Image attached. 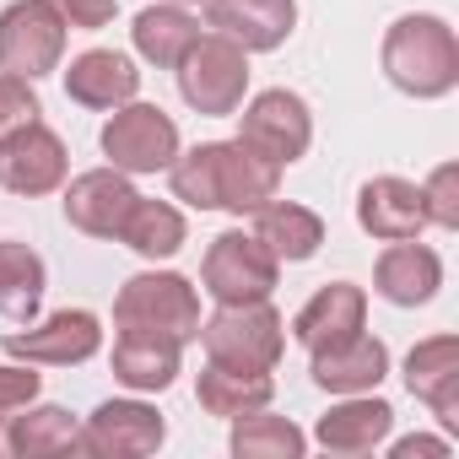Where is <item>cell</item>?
<instances>
[{"instance_id":"3","label":"cell","mask_w":459,"mask_h":459,"mask_svg":"<svg viewBox=\"0 0 459 459\" xmlns=\"http://www.w3.org/2000/svg\"><path fill=\"white\" fill-rule=\"evenodd\" d=\"M114 319L119 330H152V335H168V341H195L200 335V298L184 276L173 271H146V276H130L114 298Z\"/></svg>"},{"instance_id":"9","label":"cell","mask_w":459,"mask_h":459,"mask_svg":"<svg viewBox=\"0 0 459 459\" xmlns=\"http://www.w3.org/2000/svg\"><path fill=\"white\" fill-rule=\"evenodd\" d=\"M168 437L162 416L141 400H108L87 416V427L76 432V448L82 454H98V459H135V454H157Z\"/></svg>"},{"instance_id":"24","label":"cell","mask_w":459,"mask_h":459,"mask_svg":"<svg viewBox=\"0 0 459 459\" xmlns=\"http://www.w3.org/2000/svg\"><path fill=\"white\" fill-rule=\"evenodd\" d=\"M389 427H394V411L384 400H346L330 416H319V432L314 437L330 454H373L389 437Z\"/></svg>"},{"instance_id":"10","label":"cell","mask_w":459,"mask_h":459,"mask_svg":"<svg viewBox=\"0 0 459 459\" xmlns=\"http://www.w3.org/2000/svg\"><path fill=\"white\" fill-rule=\"evenodd\" d=\"M0 346H6V357H17V362L71 368V362H87V357L103 346V330H98V314H87V308H60V314H49V319L33 325V330H12Z\"/></svg>"},{"instance_id":"5","label":"cell","mask_w":459,"mask_h":459,"mask_svg":"<svg viewBox=\"0 0 459 459\" xmlns=\"http://www.w3.org/2000/svg\"><path fill=\"white\" fill-rule=\"evenodd\" d=\"M65 55V17L55 12V0H17L0 12V71L39 82L60 71Z\"/></svg>"},{"instance_id":"23","label":"cell","mask_w":459,"mask_h":459,"mask_svg":"<svg viewBox=\"0 0 459 459\" xmlns=\"http://www.w3.org/2000/svg\"><path fill=\"white\" fill-rule=\"evenodd\" d=\"M255 238H260L276 260H314L319 244H325V221H319L308 205L265 200V205L255 211Z\"/></svg>"},{"instance_id":"13","label":"cell","mask_w":459,"mask_h":459,"mask_svg":"<svg viewBox=\"0 0 459 459\" xmlns=\"http://www.w3.org/2000/svg\"><path fill=\"white\" fill-rule=\"evenodd\" d=\"M0 184L12 195H49L65 184V141L44 125L17 130L12 141H0Z\"/></svg>"},{"instance_id":"37","label":"cell","mask_w":459,"mask_h":459,"mask_svg":"<svg viewBox=\"0 0 459 459\" xmlns=\"http://www.w3.org/2000/svg\"><path fill=\"white\" fill-rule=\"evenodd\" d=\"M168 6H189V0H168Z\"/></svg>"},{"instance_id":"25","label":"cell","mask_w":459,"mask_h":459,"mask_svg":"<svg viewBox=\"0 0 459 459\" xmlns=\"http://www.w3.org/2000/svg\"><path fill=\"white\" fill-rule=\"evenodd\" d=\"M130 33H135V55H141V60L173 71V65L189 55V44L200 39V22H195L184 6H168V0H157V6H146V12L135 17Z\"/></svg>"},{"instance_id":"2","label":"cell","mask_w":459,"mask_h":459,"mask_svg":"<svg viewBox=\"0 0 459 459\" xmlns=\"http://www.w3.org/2000/svg\"><path fill=\"white\" fill-rule=\"evenodd\" d=\"M200 341H205V357L211 362L244 368V373H271L281 362L287 325L271 308V298H260V303H221L200 325Z\"/></svg>"},{"instance_id":"8","label":"cell","mask_w":459,"mask_h":459,"mask_svg":"<svg viewBox=\"0 0 459 459\" xmlns=\"http://www.w3.org/2000/svg\"><path fill=\"white\" fill-rule=\"evenodd\" d=\"M244 146H255L260 157H271L276 168L298 162L314 141V119H308V103L287 87H271L260 92L249 108H244V130H238Z\"/></svg>"},{"instance_id":"22","label":"cell","mask_w":459,"mask_h":459,"mask_svg":"<svg viewBox=\"0 0 459 459\" xmlns=\"http://www.w3.org/2000/svg\"><path fill=\"white\" fill-rule=\"evenodd\" d=\"M114 378L130 389H168L178 378V341L152 335V330H119L114 341Z\"/></svg>"},{"instance_id":"28","label":"cell","mask_w":459,"mask_h":459,"mask_svg":"<svg viewBox=\"0 0 459 459\" xmlns=\"http://www.w3.org/2000/svg\"><path fill=\"white\" fill-rule=\"evenodd\" d=\"M76 432H82V427L71 421V411L39 405V411L6 421V448H12L17 459H49V454H71V448H76Z\"/></svg>"},{"instance_id":"12","label":"cell","mask_w":459,"mask_h":459,"mask_svg":"<svg viewBox=\"0 0 459 459\" xmlns=\"http://www.w3.org/2000/svg\"><path fill=\"white\" fill-rule=\"evenodd\" d=\"M135 200L141 195L130 189V178L119 168H92V173L71 178V189H65V221L82 227L87 238H119V227H125V216H130Z\"/></svg>"},{"instance_id":"4","label":"cell","mask_w":459,"mask_h":459,"mask_svg":"<svg viewBox=\"0 0 459 459\" xmlns=\"http://www.w3.org/2000/svg\"><path fill=\"white\" fill-rule=\"evenodd\" d=\"M173 71H178L184 103H189L195 114H205V119L233 114V108L244 103V92H249V55H244L233 39H221V33L195 39L189 55H184Z\"/></svg>"},{"instance_id":"21","label":"cell","mask_w":459,"mask_h":459,"mask_svg":"<svg viewBox=\"0 0 459 459\" xmlns=\"http://www.w3.org/2000/svg\"><path fill=\"white\" fill-rule=\"evenodd\" d=\"M200 394V411L205 416H221V421H238V416H255L276 400V384L271 373H244V368H227V362H211L195 384Z\"/></svg>"},{"instance_id":"27","label":"cell","mask_w":459,"mask_h":459,"mask_svg":"<svg viewBox=\"0 0 459 459\" xmlns=\"http://www.w3.org/2000/svg\"><path fill=\"white\" fill-rule=\"evenodd\" d=\"M119 238L141 255V260H173L184 249V216L168 200H135Z\"/></svg>"},{"instance_id":"7","label":"cell","mask_w":459,"mask_h":459,"mask_svg":"<svg viewBox=\"0 0 459 459\" xmlns=\"http://www.w3.org/2000/svg\"><path fill=\"white\" fill-rule=\"evenodd\" d=\"M103 157L119 173H157L178 157V125L157 103H119L103 125Z\"/></svg>"},{"instance_id":"20","label":"cell","mask_w":459,"mask_h":459,"mask_svg":"<svg viewBox=\"0 0 459 459\" xmlns=\"http://www.w3.org/2000/svg\"><path fill=\"white\" fill-rule=\"evenodd\" d=\"M437 287H443V260H437L427 244L400 238V244H389V249L378 255V292H384L394 308H416V303H427Z\"/></svg>"},{"instance_id":"35","label":"cell","mask_w":459,"mask_h":459,"mask_svg":"<svg viewBox=\"0 0 459 459\" xmlns=\"http://www.w3.org/2000/svg\"><path fill=\"white\" fill-rule=\"evenodd\" d=\"M416 454H448L443 437H400L394 443V459H416Z\"/></svg>"},{"instance_id":"16","label":"cell","mask_w":459,"mask_h":459,"mask_svg":"<svg viewBox=\"0 0 459 459\" xmlns=\"http://www.w3.org/2000/svg\"><path fill=\"white\" fill-rule=\"evenodd\" d=\"M384 373H389V346L373 341V335H362V330L314 351V384L330 389V394H362V389H378Z\"/></svg>"},{"instance_id":"32","label":"cell","mask_w":459,"mask_h":459,"mask_svg":"<svg viewBox=\"0 0 459 459\" xmlns=\"http://www.w3.org/2000/svg\"><path fill=\"white\" fill-rule=\"evenodd\" d=\"M421 200H427V221H437V227H459V168L443 162V168L427 178Z\"/></svg>"},{"instance_id":"17","label":"cell","mask_w":459,"mask_h":459,"mask_svg":"<svg viewBox=\"0 0 459 459\" xmlns=\"http://www.w3.org/2000/svg\"><path fill=\"white\" fill-rule=\"evenodd\" d=\"M405 384L416 400L432 405L443 427H459V341L454 335L416 341V351L405 357Z\"/></svg>"},{"instance_id":"15","label":"cell","mask_w":459,"mask_h":459,"mask_svg":"<svg viewBox=\"0 0 459 459\" xmlns=\"http://www.w3.org/2000/svg\"><path fill=\"white\" fill-rule=\"evenodd\" d=\"M357 221L362 233H373L378 244H400V238H421L427 227V200L411 178H373L357 195Z\"/></svg>"},{"instance_id":"36","label":"cell","mask_w":459,"mask_h":459,"mask_svg":"<svg viewBox=\"0 0 459 459\" xmlns=\"http://www.w3.org/2000/svg\"><path fill=\"white\" fill-rule=\"evenodd\" d=\"M6 421H12V416H6V405H0V448H6Z\"/></svg>"},{"instance_id":"6","label":"cell","mask_w":459,"mask_h":459,"mask_svg":"<svg viewBox=\"0 0 459 459\" xmlns=\"http://www.w3.org/2000/svg\"><path fill=\"white\" fill-rule=\"evenodd\" d=\"M276 276H281V260L255 233L211 238L205 265H200V281H205V292L216 303H260V298L276 292Z\"/></svg>"},{"instance_id":"31","label":"cell","mask_w":459,"mask_h":459,"mask_svg":"<svg viewBox=\"0 0 459 459\" xmlns=\"http://www.w3.org/2000/svg\"><path fill=\"white\" fill-rule=\"evenodd\" d=\"M39 114L44 108H39V98L22 76H0V141H12L17 130L39 125Z\"/></svg>"},{"instance_id":"34","label":"cell","mask_w":459,"mask_h":459,"mask_svg":"<svg viewBox=\"0 0 459 459\" xmlns=\"http://www.w3.org/2000/svg\"><path fill=\"white\" fill-rule=\"evenodd\" d=\"M33 394H39V373H33V368L0 362V405L17 411V405H33Z\"/></svg>"},{"instance_id":"29","label":"cell","mask_w":459,"mask_h":459,"mask_svg":"<svg viewBox=\"0 0 459 459\" xmlns=\"http://www.w3.org/2000/svg\"><path fill=\"white\" fill-rule=\"evenodd\" d=\"M308 448V437L287 421V416H238V427H233V454L238 459H298Z\"/></svg>"},{"instance_id":"11","label":"cell","mask_w":459,"mask_h":459,"mask_svg":"<svg viewBox=\"0 0 459 459\" xmlns=\"http://www.w3.org/2000/svg\"><path fill=\"white\" fill-rule=\"evenodd\" d=\"M205 22L244 55L281 49L298 28V0H205Z\"/></svg>"},{"instance_id":"26","label":"cell","mask_w":459,"mask_h":459,"mask_svg":"<svg viewBox=\"0 0 459 459\" xmlns=\"http://www.w3.org/2000/svg\"><path fill=\"white\" fill-rule=\"evenodd\" d=\"M39 303H44V260L28 244L6 238L0 244V314L28 325L39 314Z\"/></svg>"},{"instance_id":"30","label":"cell","mask_w":459,"mask_h":459,"mask_svg":"<svg viewBox=\"0 0 459 459\" xmlns=\"http://www.w3.org/2000/svg\"><path fill=\"white\" fill-rule=\"evenodd\" d=\"M168 173H173V195L178 200H189L195 211H216V141L189 146L184 157L168 162Z\"/></svg>"},{"instance_id":"33","label":"cell","mask_w":459,"mask_h":459,"mask_svg":"<svg viewBox=\"0 0 459 459\" xmlns=\"http://www.w3.org/2000/svg\"><path fill=\"white\" fill-rule=\"evenodd\" d=\"M55 12L65 17V28H82V33H98L114 22L119 0H55Z\"/></svg>"},{"instance_id":"14","label":"cell","mask_w":459,"mask_h":459,"mask_svg":"<svg viewBox=\"0 0 459 459\" xmlns=\"http://www.w3.org/2000/svg\"><path fill=\"white\" fill-rule=\"evenodd\" d=\"M281 168L271 157H260L244 141H216V211H238L255 216L265 200H276Z\"/></svg>"},{"instance_id":"19","label":"cell","mask_w":459,"mask_h":459,"mask_svg":"<svg viewBox=\"0 0 459 459\" xmlns=\"http://www.w3.org/2000/svg\"><path fill=\"white\" fill-rule=\"evenodd\" d=\"M135 87H141V71L114 49H87L65 71V92L82 108H119V103L135 98Z\"/></svg>"},{"instance_id":"1","label":"cell","mask_w":459,"mask_h":459,"mask_svg":"<svg viewBox=\"0 0 459 459\" xmlns=\"http://www.w3.org/2000/svg\"><path fill=\"white\" fill-rule=\"evenodd\" d=\"M384 76L411 98H448L459 87V44L443 17H400L384 33Z\"/></svg>"},{"instance_id":"18","label":"cell","mask_w":459,"mask_h":459,"mask_svg":"<svg viewBox=\"0 0 459 459\" xmlns=\"http://www.w3.org/2000/svg\"><path fill=\"white\" fill-rule=\"evenodd\" d=\"M362 319H368V298H362V287H351V281H330V287H319V292L298 308L292 335H298L308 351H319V346H330V341L357 335Z\"/></svg>"}]
</instances>
